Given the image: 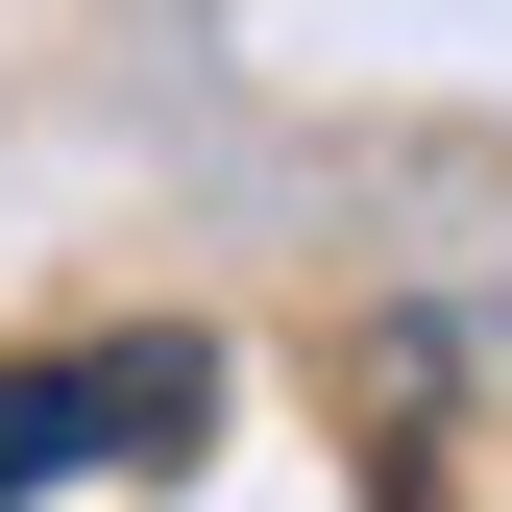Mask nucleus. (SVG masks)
Wrapping results in <instances>:
<instances>
[{
    "label": "nucleus",
    "instance_id": "obj_1",
    "mask_svg": "<svg viewBox=\"0 0 512 512\" xmlns=\"http://www.w3.org/2000/svg\"><path fill=\"white\" fill-rule=\"evenodd\" d=\"M220 439V342H49L0 366V512L74 488V464H196Z\"/></svg>",
    "mask_w": 512,
    "mask_h": 512
}]
</instances>
